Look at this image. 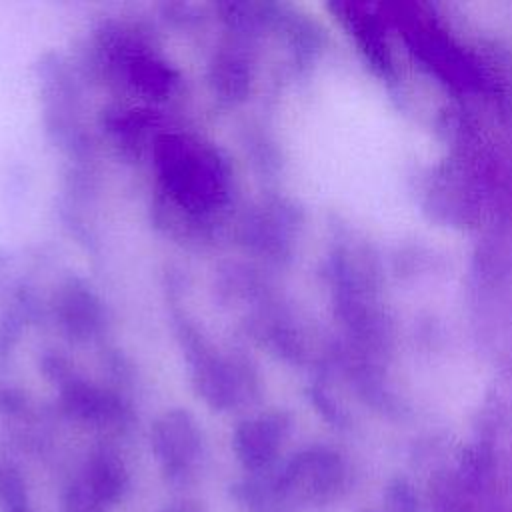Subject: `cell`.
<instances>
[{
    "label": "cell",
    "instance_id": "1",
    "mask_svg": "<svg viewBox=\"0 0 512 512\" xmlns=\"http://www.w3.org/2000/svg\"><path fill=\"white\" fill-rule=\"evenodd\" d=\"M156 144L166 190L182 208L206 210L220 202L226 174L214 150L182 136H164Z\"/></svg>",
    "mask_w": 512,
    "mask_h": 512
},
{
    "label": "cell",
    "instance_id": "2",
    "mask_svg": "<svg viewBox=\"0 0 512 512\" xmlns=\"http://www.w3.org/2000/svg\"><path fill=\"white\" fill-rule=\"evenodd\" d=\"M152 450L164 480L172 486L196 482L206 456L204 436L196 420L184 410L166 412L152 428Z\"/></svg>",
    "mask_w": 512,
    "mask_h": 512
},
{
    "label": "cell",
    "instance_id": "3",
    "mask_svg": "<svg viewBox=\"0 0 512 512\" xmlns=\"http://www.w3.org/2000/svg\"><path fill=\"white\" fill-rule=\"evenodd\" d=\"M286 420L280 414H262L244 420L234 432V452L238 462L250 474H264L276 460L286 436Z\"/></svg>",
    "mask_w": 512,
    "mask_h": 512
},
{
    "label": "cell",
    "instance_id": "4",
    "mask_svg": "<svg viewBox=\"0 0 512 512\" xmlns=\"http://www.w3.org/2000/svg\"><path fill=\"white\" fill-rule=\"evenodd\" d=\"M128 484L130 480L122 460L110 452H100L88 460L84 474L70 490L96 512H110L124 500Z\"/></svg>",
    "mask_w": 512,
    "mask_h": 512
},
{
    "label": "cell",
    "instance_id": "5",
    "mask_svg": "<svg viewBox=\"0 0 512 512\" xmlns=\"http://www.w3.org/2000/svg\"><path fill=\"white\" fill-rule=\"evenodd\" d=\"M0 512H32L26 486L10 468H0Z\"/></svg>",
    "mask_w": 512,
    "mask_h": 512
},
{
    "label": "cell",
    "instance_id": "6",
    "mask_svg": "<svg viewBox=\"0 0 512 512\" xmlns=\"http://www.w3.org/2000/svg\"><path fill=\"white\" fill-rule=\"evenodd\" d=\"M156 512H210V510L202 500L180 498V500H172V502L160 506Z\"/></svg>",
    "mask_w": 512,
    "mask_h": 512
}]
</instances>
